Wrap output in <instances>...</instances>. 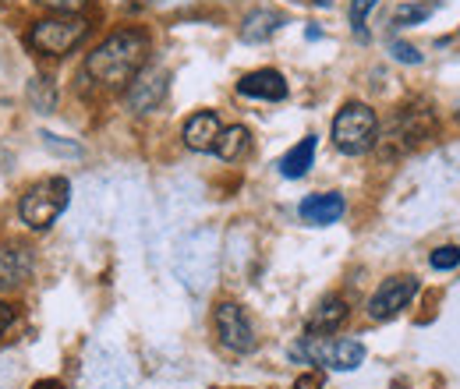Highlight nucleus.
<instances>
[{"instance_id":"1","label":"nucleus","mask_w":460,"mask_h":389,"mask_svg":"<svg viewBox=\"0 0 460 389\" xmlns=\"http://www.w3.org/2000/svg\"><path fill=\"white\" fill-rule=\"evenodd\" d=\"M149 60V36L138 29H124L107 36L85 60L89 78H96L103 89H124L131 85Z\"/></svg>"},{"instance_id":"2","label":"nucleus","mask_w":460,"mask_h":389,"mask_svg":"<svg viewBox=\"0 0 460 389\" xmlns=\"http://www.w3.org/2000/svg\"><path fill=\"white\" fill-rule=\"evenodd\" d=\"M71 202V184L67 177H47L40 181L36 188H29V195L22 199L18 213H22V223L32 226V230H50L58 217L67 209Z\"/></svg>"},{"instance_id":"3","label":"nucleus","mask_w":460,"mask_h":389,"mask_svg":"<svg viewBox=\"0 0 460 389\" xmlns=\"http://www.w3.org/2000/svg\"><path fill=\"white\" fill-rule=\"evenodd\" d=\"M376 135H379V120H376V111L365 103H347L333 117V146L347 156L368 153L376 146Z\"/></svg>"},{"instance_id":"4","label":"nucleus","mask_w":460,"mask_h":389,"mask_svg":"<svg viewBox=\"0 0 460 389\" xmlns=\"http://www.w3.org/2000/svg\"><path fill=\"white\" fill-rule=\"evenodd\" d=\"M89 32V22L78 14H60V18H43L29 29V47L43 57L71 54Z\"/></svg>"},{"instance_id":"5","label":"nucleus","mask_w":460,"mask_h":389,"mask_svg":"<svg viewBox=\"0 0 460 389\" xmlns=\"http://www.w3.org/2000/svg\"><path fill=\"white\" fill-rule=\"evenodd\" d=\"M290 358H305L312 365H326L333 372H354L365 361V347L358 340H330V336H305Z\"/></svg>"},{"instance_id":"6","label":"nucleus","mask_w":460,"mask_h":389,"mask_svg":"<svg viewBox=\"0 0 460 389\" xmlns=\"http://www.w3.org/2000/svg\"><path fill=\"white\" fill-rule=\"evenodd\" d=\"M436 117L429 107H403L397 117H394V124L386 128V138L394 142V153H407V149H418V146H425V142H432L436 138Z\"/></svg>"},{"instance_id":"7","label":"nucleus","mask_w":460,"mask_h":389,"mask_svg":"<svg viewBox=\"0 0 460 389\" xmlns=\"http://www.w3.org/2000/svg\"><path fill=\"white\" fill-rule=\"evenodd\" d=\"M213 326H217V336H220V343L227 350H237V354L255 350V326H252V319H248V312L241 305H234V301L217 305Z\"/></svg>"},{"instance_id":"8","label":"nucleus","mask_w":460,"mask_h":389,"mask_svg":"<svg viewBox=\"0 0 460 389\" xmlns=\"http://www.w3.org/2000/svg\"><path fill=\"white\" fill-rule=\"evenodd\" d=\"M418 294V279L414 277H394L386 283H379V290L372 294L368 301V315L376 323H386V319H397L403 308L411 305V297Z\"/></svg>"},{"instance_id":"9","label":"nucleus","mask_w":460,"mask_h":389,"mask_svg":"<svg viewBox=\"0 0 460 389\" xmlns=\"http://www.w3.org/2000/svg\"><path fill=\"white\" fill-rule=\"evenodd\" d=\"M167 96V71H146L128 85V107L135 113L156 111Z\"/></svg>"},{"instance_id":"10","label":"nucleus","mask_w":460,"mask_h":389,"mask_svg":"<svg viewBox=\"0 0 460 389\" xmlns=\"http://www.w3.org/2000/svg\"><path fill=\"white\" fill-rule=\"evenodd\" d=\"M237 93H241V96H248V100H270V103H277V100H284V96H288V82H284V75H280V71L262 67V71L244 75V78L237 82Z\"/></svg>"},{"instance_id":"11","label":"nucleus","mask_w":460,"mask_h":389,"mask_svg":"<svg viewBox=\"0 0 460 389\" xmlns=\"http://www.w3.org/2000/svg\"><path fill=\"white\" fill-rule=\"evenodd\" d=\"M344 195H337V191H323V195H308L301 206H297V213H301V220L308 223V226H330V223H337L344 217Z\"/></svg>"},{"instance_id":"12","label":"nucleus","mask_w":460,"mask_h":389,"mask_svg":"<svg viewBox=\"0 0 460 389\" xmlns=\"http://www.w3.org/2000/svg\"><path fill=\"white\" fill-rule=\"evenodd\" d=\"M220 135H224V128H220V117H217L213 111L195 113V117H188V124H184V146L195 149V153H209V149H217Z\"/></svg>"},{"instance_id":"13","label":"nucleus","mask_w":460,"mask_h":389,"mask_svg":"<svg viewBox=\"0 0 460 389\" xmlns=\"http://www.w3.org/2000/svg\"><path fill=\"white\" fill-rule=\"evenodd\" d=\"M347 323V301L344 297H326L319 301V308L308 315V336H330L337 333L341 326Z\"/></svg>"},{"instance_id":"14","label":"nucleus","mask_w":460,"mask_h":389,"mask_svg":"<svg viewBox=\"0 0 460 389\" xmlns=\"http://www.w3.org/2000/svg\"><path fill=\"white\" fill-rule=\"evenodd\" d=\"M32 277V255L25 248H0V287H22Z\"/></svg>"},{"instance_id":"15","label":"nucleus","mask_w":460,"mask_h":389,"mask_svg":"<svg viewBox=\"0 0 460 389\" xmlns=\"http://www.w3.org/2000/svg\"><path fill=\"white\" fill-rule=\"evenodd\" d=\"M280 25H284V18L277 11H252L241 25V40L244 43H266Z\"/></svg>"},{"instance_id":"16","label":"nucleus","mask_w":460,"mask_h":389,"mask_svg":"<svg viewBox=\"0 0 460 389\" xmlns=\"http://www.w3.org/2000/svg\"><path fill=\"white\" fill-rule=\"evenodd\" d=\"M312 164H315V135H308V138H301V142H297V146L290 149L288 156L280 160V173H284V177H290V181H294V177H305V173H308V167H312Z\"/></svg>"},{"instance_id":"17","label":"nucleus","mask_w":460,"mask_h":389,"mask_svg":"<svg viewBox=\"0 0 460 389\" xmlns=\"http://www.w3.org/2000/svg\"><path fill=\"white\" fill-rule=\"evenodd\" d=\"M248 146H252V135H248V128H241V124H234L227 128L224 135H220V142H217V153H220V160H241L244 153H248Z\"/></svg>"},{"instance_id":"18","label":"nucleus","mask_w":460,"mask_h":389,"mask_svg":"<svg viewBox=\"0 0 460 389\" xmlns=\"http://www.w3.org/2000/svg\"><path fill=\"white\" fill-rule=\"evenodd\" d=\"M432 11H436L432 4H401V7H397V14H394V25H401V29L418 25V22H425Z\"/></svg>"},{"instance_id":"19","label":"nucleus","mask_w":460,"mask_h":389,"mask_svg":"<svg viewBox=\"0 0 460 389\" xmlns=\"http://www.w3.org/2000/svg\"><path fill=\"white\" fill-rule=\"evenodd\" d=\"M432 270H457L460 266V248L457 244H439L432 255H429Z\"/></svg>"},{"instance_id":"20","label":"nucleus","mask_w":460,"mask_h":389,"mask_svg":"<svg viewBox=\"0 0 460 389\" xmlns=\"http://www.w3.org/2000/svg\"><path fill=\"white\" fill-rule=\"evenodd\" d=\"M376 4H379V0H350V25H354L358 36H365V18H368V11H372Z\"/></svg>"},{"instance_id":"21","label":"nucleus","mask_w":460,"mask_h":389,"mask_svg":"<svg viewBox=\"0 0 460 389\" xmlns=\"http://www.w3.org/2000/svg\"><path fill=\"white\" fill-rule=\"evenodd\" d=\"M390 54L397 57L401 64H418V60H421V54H418L411 43H401V40H394V43H390Z\"/></svg>"},{"instance_id":"22","label":"nucleus","mask_w":460,"mask_h":389,"mask_svg":"<svg viewBox=\"0 0 460 389\" xmlns=\"http://www.w3.org/2000/svg\"><path fill=\"white\" fill-rule=\"evenodd\" d=\"M43 7H50V11H60V14H78L89 0H40Z\"/></svg>"},{"instance_id":"23","label":"nucleus","mask_w":460,"mask_h":389,"mask_svg":"<svg viewBox=\"0 0 460 389\" xmlns=\"http://www.w3.org/2000/svg\"><path fill=\"white\" fill-rule=\"evenodd\" d=\"M294 389H323V376H315V372H305V376H297Z\"/></svg>"},{"instance_id":"24","label":"nucleus","mask_w":460,"mask_h":389,"mask_svg":"<svg viewBox=\"0 0 460 389\" xmlns=\"http://www.w3.org/2000/svg\"><path fill=\"white\" fill-rule=\"evenodd\" d=\"M11 323H14V312H11V308H7L4 301H0V336L11 330Z\"/></svg>"},{"instance_id":"25","label":"nucleus","mask_w":460,"mask_h":389,"mask_svg":"<svg viewBox=\"0 0 460 389\" xmlns=\"http://www.w3.org/2000/svg\"><path fill=\"white\" fill-rule=\"evenodd\" d=\"M32 389H64V386H60L58 379H40V383H36Z\"/></svg>"},{"instance_id":"26","label":"nucleus","mask_w":460,"mask_h":389,"mask_svg":"<svg viewBox=\"0 0 460 389\" xmlns=\"http://www.w3.org/2000/svg\"><path fill=\"white\" fill-rule=\"evenodd\" d=\"M315 4H323V7H326V4H330V0H315Z\"/></svg>"}]
</instances>
